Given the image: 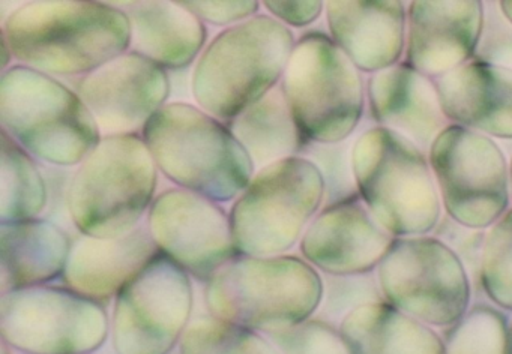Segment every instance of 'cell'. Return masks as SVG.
Listing matches in <instances>:
<instances>
[{"label":"cell","instance_id":"36","mask_svg":"<svg viewBox=\"0 0 512 354\" xmlns=\"http://www.w3.org/2000/svg\"><path fill=\"white\" fill-rule=\"evenodd\" d=\"M266 11L284 26L307 27L319 20L325 3L317 2H265Z\"/></svg>","mask_w":512,"mask_h":354},{"label":"cell","instance_id":"27","mask_svg":"<svg viewBox=\"0 0 512 354\" xmlns=\"http://www.w3.org/2000/svg\"><path fill=\"white\" fill-rule=\"evenodd\" d=\"M508 312L490 302L472 303L469 311L442 330L443 354H505Z\"/></svg>","mask_w":512,"mask_h":354},{"label":"cell","instance_id":"25","mask_svg":"<svg viewBox=\"0 0 512 354\" xmlns=\"http://www.w3.org/2000/svg\"><path fill=\"white\" fill-rule=\"evenodd\" d=\"M227 126L250 156L256 171L301 155L308 141L280 84L233 117Z\"/></svg>","mask_w":512,"mask_h":354},{"label":"cell","instance_id":"21","mask_svg":"<svg viewBox=\"0 0 512 354\" xmlns=\"http://www.w3.org/2000/svg\"><path fill=\"white\" fill-rule=\"evenodd\" d=\"M434 81L449 122L512 140L511 69L470 60Z\"/></svg>","mask_w":512,"mask_h":354},{"label":"cell","instance_id":"24","mask_svg":"<svg viewBox=\"0 0 512 354\" xmlns=\"http://www.w3.org/2000/svg\"><path fill=\"white\" fill-rule=\"evenodd\" d=\"M340 330L352 354H443L442 333L386 302L356 309Z\"/></svg>","mask_w":512,"mask_h":354},{"label":"cell","instance_id":"33","mask_svg":"<svg viewBox=\"0 0 512 354\" xmlns=\"http://www.w3.org/2000/svg\"><path fill=\"white\" fill-rule=\"evenodd\" d=\"M472 60L512 71V23L499 2L484 3L481 35Z\"/></svg>","mask_w":512,"mask_h":354},{"label":"cell","instance_id":"37","mask_svg":"<svg viewBox=\"0 0 512 354\" xmlns=\"http://www.w3.org/2000/svg\"><path fill=\"white\" fill-rule=\"evenodd\" d=\"M500 9H502L503 14L506 15L509 21L512 23V2L511 0H503V2H499Z\"/></svg>","mask_w":512,"mask_h":354},{"label":"cell","instance_id":"22","mask_svg":"<svg viewBox=\"0 0 512 354\" xmlns=\"http://www.w3.org/2000/svg\"><path fill=\"white\" fill-rule=\"evenodd\" d=\"M130 21V51L161 68H187L205 50L206 24L184 2H133L122 8Z\"/></svg>","mask_w":512,"mask_h":354},{"label":"cell","instance_id":"2","mask_svg":"<svg viewBox=\"0 0 512 354\" xmlns=\"http://www.w3.org/2000/svg\"><path fill=\"white\" fill-rule=\"evenodd\" d=\"M323 276L296 255L236 254L206 282L209 314L266 335L316 317Z\"/></svg>","mask_w":512,"mask_h":354},{"label":"cell","instance_id":"28","mask_svg":"<svg viewBox=\"0 0 512 354\" xmlns=\"http://www.w3.org/2000/svg\"><path fill=\"white\" fill-rule=\"evenodd\" d=\"M179 345L181 354H281L271 339L256 330L212 315L191 321Z\"/></svg>","mask_w":512,"mask_h":354},{"label":"cell","instance_id":"6","mask_svg":"<svg viewBox=\"0 0 512 354\" xmlns=\"http://www.w3.org/2000/svg\"><path fill=\"white\" fill-rule=\"evenodd\" d=\"M352 164L359 197L392 236L433 234L443 207L424 150L374 125L353 141Z\"/></svg>","mask_w":512,"mask_h":354},{"label":"cell","instance_id":"31","mask_svg":"<svg viewBox=\"0 0 512 354\" xmlns=\"http://www.w3.org/2000/svg\"><path fill=\"white\" fill-rule=\"evenodd\" d=\"M352 138L340 143H316L307 141L302 149V158L316 165L325 183V203H341L359 197L352 164Z\"/></svg>","mask_w":512,"mask_h":354},{"label":"cell","instance_id":"34","mask_svg":"<svg viewBox=\"0 0 512 354\" xmlns=\"http://www.w3.org/2000/svg\"><path fill=\"white\" fill-rule=\"evenodd\" d=\"M485 231L466 227L443 213L439 225L433 231L443 243L449 246L466 267L473 282L476 294H481L479 270H481L482 249H484Z\"/></svg>","mask_w":512,"mask_h":354},{"label":"cell","instance_id":"11","mask_svg":"<svg viewBox=\"0 0 512 354\" xmlns=\"http://www.w3.org/2000/svg\"><path fill=\"white\" fill-rule=\"evenodd\" d=\"M443 213L454 221L487 230L511 207L509 162L494 138L451 125L428 150Z\"/></svg>","mask_w":512,"mask_h":354},{"label":"cell","instance_id":"16","mask_svg":"<svg viewBox=\"0 0 512 354\" xmlns=\"http://www.w3.org/2000/svg\"><path fill=\"white\" fill-rule=\"evenodd\" d=\"M395 237L361 197L323 206L299 242L302 258L323 275L376 272Z\"/></svg>","mask_w":512,"mask_h":354},{"label":"cell","instance_id":"4","mask_svg":"<svg viewBox=\"0 0 512 354\" xmlns=\"http://www.w3.org/2000/svg\"><path fill=\"white\" fill-rule=\"evenodd\" d=\"M296 41L271 15L226 27L194 65L197 107L227 123L281 83Z\"/></svg>","mask_w":512,"mask_h":354},{"label":"cell","instance_id":"38","mask_svg":"<svg viewBox=\"0 0 512 354\" xmlns=\"http://www.w3.org/2000/svg\"><path fill=\"white\" fill-rule=\"evenodd\" d=\"M505 354H512V318H511V320H509L508 333H506Z\"/></svg>","mask_w":512,"mask_h":354},{"label":"cell","instance_id":"10","mask_svg":"<svg viewBox=\"0 0 512 354\" xmlns=\"http://www.w3.org/2000/svg\"><path fill=\"white\" fill-rule=\"evenodd\" d=\"M376 276L386 303L437 330L457 323L475 294L460 258L434 234L395 237Z\"/></svg>","mask_w":512,"mask_h":354},{"label":"cell","instance_id":"14","mask_svg":"<svg viewBox=\"0 0 512 354\" xmlns=\"http://www.w3.org/2000/svg\"><path fill=\"white\" fill-rule=\"evenodd\" d=\"M146 225L161 254L202 282L238 254L230 215L217 201L188 189L157 195Z\"/></svg>","mask_w":512,"mask_h":354},{"label":"cell","instance_id":"19","mask_svg":"<svg viewBox=\"0 0 512 354\" xmlns=\"http://www.w3.org/2000/svg\"><path fill=\"white\" fill-rule=\"evenodd\" d=\"M160 254L148 225H137L119 237L79 234L71 242L61 279L65 287L104 303Z\"/></svg>","mask_w":512,"mask_h":354},{"label":"cell","instance_id":"15","mask_svg":"<svg viewBox=\"0 0 512 354\" xmlns=\"http://www.w3.org/2000/svg\"><path fill=\"white\" fill-rule=\"evenodd\" d=\"M76 92L101 137L142 135L152 117L169 104V72L128 50L80 77Z\"/></svg>","mask_w":512,"mask_h":354},{"label":"cell","instance_id":"7","mask_svg":"<svg viewBox=\"0 0 512 354\" xmlns=\"http://www.w3.org/2000/svg\"><path fill=\"white\" fill-rule=\"evenodd\" d=\"M158 171L142 135L101 138L70 180L74 227L95 237L130 233L154 203Z\"/></svg>","mask_w":512,"mask_h":354},{"label":"cell","instance_id":"1","mask_svg":"<svg viewBox=\"0 0 512 354\" xmlns=\"http://www.w3.org/2000/svg\"><path fill=\"white\" fill-rule=\"evenodd\" d=\"M2 35L20 65L52 77H83L130 50L124 9L104 2H29L14 9Z\"/></svg>","mask_w":512,"mask_h":354},{"label":"cell","instance_id":"9","mask_svg":"<svg viewBox=\"0 0 512 354\" xmlns=\"http://www.w3.org/2000/svg\"><path fill=\"white\" fill-rule=\"evenodd\" d=\"M325 203V183L316 165L302 156L256 171L230 209L238 254L284 255L301 242Z\"/></svg>","mask_w":512,"mask_h":354},{"label":"cell","instance_id":"32","mask_svg":"<svg viewBox=\"0 0 512 354\" xmlns=\"http://www.w3.org/2000/svg\"><path fill=\"white\" fill-rule=\"evenodd\" d=\"M268 338L281 354H352L340 327L317 317L271 333Z\"/></svg>","mask_w":512,"mask_h":354},{"label":"cell","instance_id":"3","mask_svg":"<svg viewBox=\"0 0 512 354\" xmlns=\"http://www.w3.org/2000/svg\"><path fill=\"white\" fill-rule=\"evenodd\" d=\"M142 137L167 179L217 203L236 200L256 174L227 123L187 102L164 105Z\"/></svg>","mask_w":512,"mask_h":354},{"label":"cell","instance_id":"39","mask_svg":"<svg viewBox=\"0 0 512 354\" xmlns=\"http://www.w3.org/2000/svg\"><path fill=\"white\" fill-rule=\"evenodd\" d=\"M509 173H511V201H512V158H511V162H509Z\"/></svg>","mask_w":512,"mask_h":354},{"label":"cell","instance_id":"29","mask_svg":"<svg viewBox=\"0 0 512 354\" xmlns=\"http://www.w3.org/2000/svg\"><path fill=\"white\" fill-rule=\"evenodd\" d=\"M479 287L491 305L512 312V206L485 231Z\"/></svg>","mask_w":512,"mask_h":354},{"label":"cell","instance_id":"20","mask_svg":"<svg viewBox=\"0 0 512 354\" xmlns=\"http://www.w3.org/2000/svg\"><path fill=\"white\" fill-rule=\"evenodd\" d=\"M329 36L364 74L401 62L406 50L407 6L388 2L325 3Z\"/></svg>","mask_w":512,"mask_h":354},{"label":"cell","instance_id":"23","mask_svg":"<svg viewBox=\"0 0 512 354\" xmlns=\"http://www.w3.org/2000/svg\"><path fill=\"white\" fill-rule=\"evenodd\" d=\"M71 237L49 219L0 224V293L61 278Z\"/></svg>","mask_w":512,"mask_h":354},{"label":"cell","instance_id":"26","mask_svg":"<svg viewBox=\"0 0 512 354\" xmlns=\"http://www.w3.org/2000/svg\"><path fill=\"white\" fill-rule=\"evenodd\" d=\"M49 204L46 174L7 132H0V224L40 218Z\"/></svg>","mask_w":512,"mask_h":354},{"label":"cell","instance_id":"17","mask_svg":"<svg viewBox=\"0 0 512 354\" xmlns=\"http://www.w3.org/2000/svg\"><path fill=\"white\" fill-rule=\"evenodd\" d=\"M484 2L415 0L407 6L404 62L437 80L473 59Z\"/></svg>","mask_w":512,"mask_h":354},{"label":"cell","instance_id":"30","mask_svg":"<svg viewBox=\"0 0 512 354\" xmlns=\"http://www.w3.org/2000/svg\"><path fill=\"white\" fill-rule=\"evenodd\" d=\"M323 297L316 317L340 327L341 321L362 306L385 302L376 272L322 275Z\"/></svg>","mask_w":512,"mask_h":354},{"label":"cell","instance_id":"8","mask_svg":"<svg viewBox=\"0 0 512 354\" xmlns=\"http://www.w3.org/2000/svg\"><path fill=\"white\" fill-rule=\"evenodd\" d=\"M280 86L308 141L349 140L364 117L362 72L329 33L311 30L296 41Z\"/></svg>","mask_w":512,"mask_h":354},{"label":"cell","instance_id":"18","mask_svg":"<svg viewBox=\"0 0 512 354\" xmlns=\"http://www.w3.org/2000/svg\"><path fill=\"white\" fill-rule=\"evenodd\" d=\"M367 107L376 126L403 135L427 155L434 140L451 125L436 81L406 62L370 75Z\"/></svg>","mask_w":512,"mask_h":354},{"label":"cell","instance_id":"13","mask_svg":"<svg viewBox=\"0 0 512 354\" xmlns=\"http://www.w3.org/2000/svg\"><path fill=\"white\" fill-rule=\"evenodd\" d=\"M193 302L190 275L160 252L116 296L112 317L116 353H172L190 326Z\"/></svg>","mask_w":512,"mask_h":354},{"label":"cell","instance_id":"5","mask_svg":"<svg viewBox=\"0 0 512 354\" xmlns=\"http://www.w3.org/2000/svg\"><path fill=\"white\" fill-rule=\"evenodd\" d=\"M0 122L32 158L52 167H77L103 138L76 90L20 63L0 75Z\"/></svg>","mask_w":512,"mask_h":354},{"label":"cell","instance_id":"35","mask_svg":"<svg viewBox=\"0 0 512 354\" xmlns=\"http://www.w3.org/2000/svg\"><path fill=\"white\" fill-rule=\"evenodd\" d=\"M203 23L232 27L259 14L257 2H184Z\"/></svg>","mask_w":512,"mask_h":354},{"label":"cell","instance_id":"12","mask_svg":"<svg viewBox=\"0 0 512 354\" xmlns=\"http://www.w3.org/2000/svg\"><path fill=\"white\" fill-rule=\"evenodd\" d=\"M0 335L23 354H89L109 335L103 303L65 285H37L0 296Z\"/></svg>","mask_w":512,"mask_h":354}]
</instances>
